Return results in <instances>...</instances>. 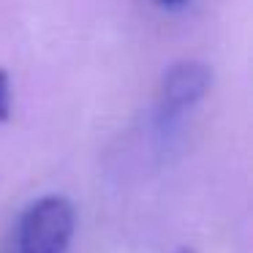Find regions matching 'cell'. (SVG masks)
Segmentation results:
<instances>
[{"instance_id":"6da1fadb","label":"cell","mask_w":253,"mask_h":253,"mask_svg":"<svg viewBox=\"0 0 253 253\" xmlns=\"http://www.w3.org/2000/svg\"><path fill=\"white\" fill-rule=\"evenodd\" d=\"M77 229V210L66 196H41L22 210L17 253H66Z\"/></svg>"},{"instance_id":"7a4b0ae2","label":"cell","mask_w":253,"mask_h":253,"mask_svg":"<svg viewBox=\"0 0 253 253\" xmlns=\"http://www.w3.org/2000/svg\"><path fill=\"white\" fill-rule=\"evenodd\" d=\"M212 74L202 63H177L164 74V82L158 90V120L161 126H169L171 120L182 115L185 109H191L199 98H204V93L210 90Z\"/></svg>"},{"instance_id":"3957f363","label":"cell","mask_w":253,"mask_h":253,"mask_svg":"<svg viewBox=\"0 0 253 253\" xmlns=\"http://www.w3.org/2000/svg\"><path fill=\"white\" fill-rule=\"evenodd\" d=\"M8 117H11V79L6 68H0V123H6Z\"/></svg>"},{"instance_id":"277c9868","label":"cell","mask_w":253,"mask_h":253,"mask_svg":"<svg viewBox=\"0 0 253 253\" xmlns=\"http://www.w3.org/2000/svg\"><path fill=\"white\" fill-rule=\"evenodd\" d=\"M161 8H169V11H180V8H185L191 0H155Z\"/></svg>"},{"instance_id":"5b68a950","label":"cell","mask_w":253,"mask_h":253,"mask_svg":"<svg viewBox=\"0 0 253 253\" xmlns=\"http://www.w3.org/2000/svg\"><path fill=\"white\" fill-rule=\"evenodd\" d=\"M177 253H193V251H177Z\"/></svg>"}]
</instances>
